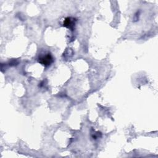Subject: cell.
I'll use <instances>...</instances> for the list:
<instances>
[{
	"mask_svg": "<svg viewBox=\"0 0 158 158\" xmlns=\"http://www.w3.org/2000/svg\"><path fill=\"white\" fill-rule=\"evenodd\" d=\"M54 62V59L50 53L45 54L44 55L41 56L38 58V62L44 65V67H48L50 65Z\"/></svg>",
	"mask_w": 158,
	"mask_h": 158,
	"instance_id": "1",
	"label": "cell"
},
{
	"mask_svg": "<svg viewBox=\"0 0 158 158\" xmlns=\"http://www.w3.org/2000/svg\"><path fill=\"white\" fill-rule=\"evenodd\" d=\"M75 22H76L75 19L72 17H67L65 19L64 21L63 25L72 30L75 27Z\"/></svg>",
	"mask_w": 158,
	"mask_h": 158,
	"instance_id": "2",
	"label": "cell"
}]
</instances>
